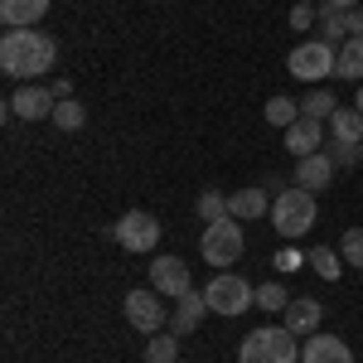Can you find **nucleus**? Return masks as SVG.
Segmentation results:
<instances>
[{"label":"nucleus","instance_id":"f257e3e1","mask_svg":"<svg viewBox=\"0 0 363 363\" xmlns=\"http://www.w3.org/2000/svg\"><path fill=\"white\" fill-rule=\"evenodd\" d=\"M58 58V44L54 34H44V29H5V39H0V68L10 73V78H39V73H49Z\"/></svg>","mask_w":363,"mask_h":363},{"label":"nucleus","instance_id":"f03ea898","mask_svg":"<svg viewBox=\"0 0 363 363\" xmlns=\"http://www.w3.org/2000/svg\"><path fill=\"white\" fill-rule=\"evenodd\" d=\"M301 335H291L286 325H262L238 344V363H301Z\"/></svg>","mask_w":363,"mask_h":363},{"label":"nucleus","instance_id":"7ed1b4c3","mask_svg":"<svg viewBox=\"0 0 363 363\" xmlns=\"http://www.w3.org/2000/svg\"><path fill=\"white\" fill-rule=\"evenodd\" d=\"M315 218H320V203L301 184H291V189H281L272 199V223H277L281 238H306L310 228H315Z\"/></svg>","mask_w":363,"mask_h":363},{"label":"nucleus","instance_id":"20e7f679","mask_svg":"<svg viewBox=\"0 0 363 363\" xmlns=\"http://www.w3.org/2000/svg\"><path fill=\"white\" fill-rule=\"evenodd\" d=\"M247 247V238H242V223L238 218H223V223H208L203 228V238H199V252H203V262L208 267H218L223 272L228 262H238Z\"/></svg>","mask_w":363,"mask_h":363},{"label":"nucleus","instance_id":"39448f33","mask_svg":"<svg viewBox=\"0 0 363 363\" xmlns=\"http://www.w3.org/2000/svg\"><path fill=\"white\" fill-rule=\"evenodd\" d=\"M335 58H339V49H330L325 39H306V44H296V49H291L286 68H291V78L325 83V78H335Z\"/></svg>","mask_w":363,"mask_h":363},{"label":"nucleus","instance_id":"423d86ee","mask_svg":"<svg viewBox=\"0 0 363 363\" xmlns=\"http://www.w3.org/2000/svg\"><path fill=\"white\" fill-rule=\"evenodd\" d=\"M203 296H208V310L213 315H242V310L257 306V286H247V281L233 277V272H218V277L203 286Z\"/></svg>","mask_w":363,"mask_h":363},{"label":"nucleus","instance_id":"0eeeda50","mask_svg":"<svg viewBox=\"0 0 363 363\" xmlns=\"http://www.w3.org/2000/svg\"><path fill=\"white\" fill-rule=\"evenodd\" d=\"M112 238H116V247H126V252H155V242H160V223H155L150 213L131 208V213H121V218L112 223Z\"/></svg>","mask_w":363,"mask_h":363},{"label":"nucleus","instance_id":"6e6552de","mask_svg":"<svg viewBox=\"0 0 363 363\" xmlns=\"http://www.w3.org/2000/svg\"><path fill=\"white\" fill-rule=\"evenodd\" d=\"M150 291H160L169 301H179L184 291H194L189 262H179V257H155V262H150Z\"/></svg>","mask_w":363,"mask_h":363},{"label":"nucleus","instance_id":"1a4fd4ad","mask_svg":"<svg viewBox=\"0 0 363 363\" xmlns=\"http://www.w3.org/2000/svg\"><path fill=\"white\" fill-rule=\"evenodd\" d=\"M126 320L136 325L140 335H160V325H165V306H160V291H131L126 296Z\"/></svg>","mask_w":363,"mask_h":363},{"label":"nucleus","instance_id":"9d476101","mask_svg":"<svg viewBox=\"0 0 363 363\" xmlns=\"http://www.w3.org/2000/svg\"><path fill=\"white\" fill-rule=\"evenodd\" d=\"M5 107H10V116H25V121H44V116H54V107H58V97L54 92H49V87H20V92H15V97H10V102H5Z\"/></svg>","mask_w":363,"mask_h":363},{"label":"nucleus","instance_id":"9b49d317","mask_svg":"<svg viewBox=\"0 0 363 363\" xmlns=\"http://www.w3.org/2000/svg\"><path fill=\"white\" fill-rule=\"evenodd\" d=\"M330 179H335L330 150H315V155H306V160H296V174H291V184H301V189H310V194L330 189Z\"/></svg>","mask_w":363,"mask_h":363},{"label":"nucleus","instance_id":"f8f14e48","mask_svg":"<svg viewBox=\"0 0 363 363\" xmlns=\"http://www.w3.org/2000/svg\"><path fill=\"white\" fill-rule=\"evenodd\" d=\"M325 145V121H315V116H296L291 126H286V150L296 155V160H306Z\"/></svg>","mask_w":363,"mask_h":363},{"label":"nucleus","instance_id":"ddd939ff","mask_svg":"<svg viewBox=\"0 0 363 363\" xmlns=\"http://www.w3.org/2000/svg\"><path fill=\"white\" fill-rule=\"evenodd\" d=\"M301 363H354V349L339 335H306V349H301Z\"/></svg>","mask_w":363,"mask_h":363},{"label":"nucleus","instance_id":"4468645a","mask_svg":"<svg viewBox=\"0 0 363 363\" xmlns=\"http://www.w3.org/2000/svg\"><path fill=\"white\" fill-rule=\"evenodd\" d=\"M320 320H325V306L320 301H310V296H291V306H286V330L291 335H315L320 330Z\"/></svg>","mask_w":363,"mask_h":363},{"label":"nucleus","instance_id":"2eb2a0df","mask_svg":"<svg viewBox=\"0 0 363 363\" xmlns=\"http://www.w3.org/2000/svg\"><path fill=\"white\" fill-rule=\"evenodd\" d=\"M228 213L233 218H262V213H272V194H267V184H247V189H238V194H228Z\"/></svg>","mask_w":363,"mask_h":363},{"label":"nucleus","instance_id":"dca6fc26","mask_svg":"<svg viewBox=\"0 0 363 363\" xmlns=\"http://www.w3.org/2000/svg\"><path fill=\"white\" fill-rule=\"evenodd\" d=\"M49 15V0H0V20L10 29H34Z\"/></svg>","mask_w":363,"mask_h":363},{"label":"nucleus","instance_id":"f3484780","mask_svg":"<svg viewBox=\"0 0 363 363\" xmlns=\"http://www.w3.org/2000/svg\"><path fill=\"white\" fill-rule=\"evenodd\" d=\"M203 315H208V296H203V291H184V296H179V306H174V335H179V339L194 335Z\"/></svg>","mask_w":363,"mask_h":363},{"label":"nucleus","instance_id":"a211bd4d","mask_svg":"<svg viewBox=\"0 0 363 363\" xmlns=\"http://www.w3.org/2000/svg\"><path fill=\"white\" fill-rule=\"evenodd\" d=\"M315 25H320V39H325L330 49H339V44H344V29H349V10H339V5H330V0H320Z\"/></svg>","mask_w":363,"mask_h":363},{"label":"nucleus","instance_id":"6ab92c4d","mask_svg":"<svg viewBox=\"0 0 363 363\" xmlns=\"http://www.w3.org/2000/svg\"><path fill=\"white\" fill-rule=\"evenodd\" d=\"M335 78H349V83H363V39L349 34L339 44V58H335Z\"/></svg>","mask_w":363,"mask_h":363},{"label":"nucleus","instance_id":"aec40b11","mask_svg":"<svg viewBox=\"0 0 363 363\" xmlns=\"http://www.w3.org/2000/svg\"><path fill=\"white\" fill-rule=\"evenodd\" d=\"M330 136L349 140V145H363V112L359 107H339V112L330 116Z\"/></svg>","mask_w":363,"mask_h":363},{"label":"nucleus","instance_id":"412c9836","mask_svg":"<svg viewBox=\"0 0 363 363\" xmlns=\"http://www.w3.org/2000/svg\"><path fill=\"white\" fill-rule=\"evenodd\" d=\"M49 121H54L58 131H83L87 107L78 102V97H68V102H58V107H54V116H49Z\"/></svg>","mask_w":363,"mask_h":363},{"label":"nucleus","instance_id":"4be33fe9","mask_svg":"<svg viewBox=\"0 0 363 363\" xmlns=\"http://www.w3.org/2000/svg\"><path fill=\"white\" fill-rule=\"evenodd\" d=\"M179 359V335H150L145 339V363H174Z\"/></svg>","mask_w":363,"mask_h":363},{"label":"nucleus","instance_id":"5701e85b","mask_svg":"<svg viewBox=\"0 0 363 363\" xmlns=\"http://www.w3.org/2000/svg\"><path fill=\"white\" fill-rule=\"evenodd\" d=\"M335 112H339V102H335V92H325V87H315L301 102V116H315V121H330Z\"/></svg>","mask_w":363,"mask_h":363},{"label":"nucleus","instance_id":"b1692460","mask_svg":"<svg viewBox=\"0 0 363 363\" xmlns=\"http://www.w3.org/2000/svg\"><path fill=\"white\" fill-rule=\"evenodd\" d=\"M194 208H199V218H203V223H223V218H233V213H228V199L218 194V189H203Z\"/></svg>","mask_w":363,"mask_h":363},{"label":"nucleus","instance_id":"393cba45","mask_svg":"<svg viewBox=\"0 0 363 363\" xmlns=\"http://www.w3.org/2000/svg\"><path fill=\"white\" fill-rule=\"evenodd\" d=\"M257 306H262V310H277V315H286V306H291V291H286L281 281H262V286H257Z\"/></svg>","mask_w":363,"mask_h":363},{"label":"nucleus","instance_id":"a878e982","mask_svg":"<svg viewBox=\"0 0 363 363\" xmlns=\"http://www.w3.org/2000/svg\"><path fill=\"white\" fill-rule=\"evenodd\" d=\"M296 116H301V102H296V97H272V102H267V121L281 126V131H286Z\"/></svg>","mask_w":363,"mask_h":363},{"label":"nucleus","instance_id":"bb28decb","mask_svg":"<svg viewBox=\"0 0 363 363\" xmlns=\"http://www.w3.org/2000/svg\"><path fill=\"white\" fill-rule=\"evenodd\" d=\"M310 267H315L325 281H339V272H344V262H339L335 247H315V252H310Z\"/></svg>","mask_w":363,"mask_h":363},{"label":"nucleus","instance_id":"cd10ccee","mask_svg":"<svg viewBox=\"0 0 363 363\" xmlns=\"http://www.w3.org/2000/svg\"><path fill=\"white\" fill-rule=\"evenodd\" d=\"M330 160H335V169H349V165H363V150L349 145V140H330Z\"/></svg>","mask_w":363,"mask_h":363},{"label":"nucleus","instance_id":"c85d7f7f","mask_svg":"<svg viewBox=\"0 0 363 363\" xmlns=\"http://www.w3.org/2000/svg\"><path fill=\"white\" fill-rule=\"evenodd\" d=\"M339 252H344V262H349V267H359V272H363V228H349V233H344V242H339Z\"/></svg>","mask_w":363,"mask_h":363},{"label":"nucleus","instance_id":"c756f323","mask_svg":"<svg viewBox=\"0 0 363 363\" xmlns=\"http://www.w3.org/2000/svg\"><path fill=\"white\" fill-rule=\"evenodd\" d=\"M306 262H310V257H301L296 247H281V252H277V272H301Z\"/></svg>","mask_w":363,"mask_h":363},{"label":"nucleus","instance_id":"7c9ffc66","mask_svg":"<svg viewBox=\"0 0 363 363\" xmlns=\"http://www.w3.org/2000/svg\"><path fill=\"white\" fill-rule=\"evenodd\" d=\"M315 25V5H296L291 10V29H310Z\"/></svg>","mask_w":363,"mask_h":363},{"label":"nucleus","instance_id":"2f4dec72","mask_svg":"<svg viewBox=\"0 0 363 363\" xmlns=\"http://www.w3.org/2000/svg\"><path fill=\"white\" fill-rule=\"evenodd\" d=\"M49 92H54L58 102H68V97H73V83H68V78H54V83H49Z\"/></svg>","mask_w":363,"mask_h":363},{"label":"nucleus","instance_id":"473e14b6","mask_svg":"<svg viewBox=\"0 0 363 363\" xmlns=\"http://www.w3.org/2000/svg\"><path fill=\"white\" fill-rule=\"evenodd\" d=\"M349 34H359V39H363V5H359V10H349Z\"/></svg>","mask_w":363,"mask_h":363},{"label":"nucleus","instance_id":"72a5a7b5","mask_svg":"<svg viewBox=\"0 0 363 363\" xmlns=\"http://www.w3.org/2000/svg\"><path fill=\"white\" fill-rule=\"evenodd\" d=\"M330 5H339V10H359V0H330Z\"/></svg>","mask_w":363,"mask_h":363},{"label":"nucleus","instance_id":"f704fd0d","mask_svg":"<svg viewBox=\"0 0 363 363\" xmlns=\"http://www.w3.org/2000/svg\"><path fill=\"white\" fill-rule=\"evenodd\" d=\"M354 107H359V112H363V83H359V97H354Z\"/></svg>","mask_w":363,"mask_h":363},{"label":"nucleus","instance_id":"c9c22d12","mask_svg":"<svg viewBox=\"0 0 363 363\" xmlns=\"http://www.w3.org/2000/svg\"><path fill=\"white\" fill-rule=\"evenodd\" d=\"M296 5H320V0H296Z\"/></svg>","mask_w":363,"mask_h":363},{"label":"nucleus","instance_id":"e433bc0d","mask_svg":"<svg viewBox=\"0 0 363 363\" xmlns=\"http://www.w3.org/2000/svg\"><path fill=\"white\" fill-rule=\"evenodd\" d=\"M359 150H363V145H359Z\"/></svg>","mask_w":363,"mask_h":363}]
</instances>
